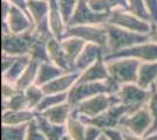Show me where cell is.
Returning a JSON list of instances; mask_svg holds the SVG:
<instances>
[{"instance_id": "cell-41", "label": "cell", "mask_w": 157, "mask_h": 140, "mask_svg": "<svg viewBox=\"0 0 157 140\" xmlns=\"http://www.w3.org/2000/svg\"><path fill=\"white\" fill-rule=\"evenodd\" d=\"M103 133L107 135V138L109 140H125L124 135H123V131H122L120 127L105 130Z\"/></svg>"}, {"instance_id": "cell-43", "label": "cell", "mask_w": 157, "mask_h": 140, "mask_svg": "<svg viewBox=\"0 0 157 140\" xmlns=\"http://www.w3.org/2000/svg\"><path fill=\"white\" fill-rule=\"evenodd\" d=\"M122 131H123V135H124L125 140H145V138H144V137H140V135H136V134H134V133H130V132L124 131V130H122Z\"/></svg>"}, {"instance_id": "cell-20", "label": "cell", "mask_w": 157, "mask_h": 140, "mask_svg": "<svg viewBox=\"0 0 157 140\" xmlns=\"http://www.w3.org/2000/svg\"><path fill=\"white\" fill-rule=\"evenodd\" d=\"M47 47H48V55H49L51 62L54 63L55 66L60 67L61 69H63L67 73H71L72 69H71L69 63L67 61L65 50H63L62 45H61V40H58L55 38H51L48 40Z\"/></svg>"}, {"instance_id": "cell-30", "label": "cell", "mask_w": 157, "mask_h": 140, "mask_svg": "<svg viewBox=\"0 0 157 140\" xmlns=\"http://www.w3.org/2000/svg\"><path fill=\"white\" fill-rule=\"evenodd\" d=\"M28 124L22 125H2L1 140H26Z\"/></svg>"}, {"instance_id": "cell-28", "label": "cell", "mask_w": 157, "mask_h": 140, "mask_svg": "<svg viewBox=\"0 0 157 140\" xmlns=\"http://www.w3.org/2000/svg\"><path fill=\"white\" fill-rule=\"evenodd\" d=\"M29 62H31V57H29V55L19 56L7 71L1 74L2 81L15 84V82H17L18 78L21 76V74L25 71V69L27 68V66L29 64Z\"/></svg>"}, {"instance_id": "cell-4", "label": "cell", "mask_w": 157, "mask_h": 140, "mask_svg": "<svg viewBox=\"0 0 157 140\" xmlns=\"http://www.w3.org/2000/svg\"><path fill=\"white\" fill-rule=\"evenodd\" d=\"M108 25L124 28L131 32L151 35L154 31V23L148 20H144L137 15L132 14L128 9H117L109 14L107 21Z\"/></svg>"}, {"instance_id": "cell-27", "label": "cell", "mask_w": 157, "mask_h": 140, "mask_svg": "<svg viewBox=\"0 0 157 140\" xmlns=\"http://www.w3.org/2000/svg\"><path fill=\"white\" fill-rule=\"evenodd\" d=\"M34 33V32H33ZM34 41L31 47V50H29V57L31 60L36 61L39 63L42 62H51L49 60V55H48V40L46 38H42V36H38L34 34Z\"/></svg>"}, {"instance_id": "cell-8", "label": "cell", "mask_w": 157, "mask_h": 140, "mask_svg": "<svg viewBox=\"0 0 157 140\" xmlns=\"http://www.w3.org/2000/svg\"><path fill=\"white\" fill-rule=\"evenodd\" d=\"M120 104L116 93H100L94 97H90L88 99L81 102L76 107H74L78 114L83 117H96L102 112H105L107 109H109L113 105Z\"/></svg>"}, {"instance_id": "cell-7", "label": "cell", "mask_w": 157, "mask_h": 140, "mask_svg": "<svg viewBox=\"0 0 157 140\" xmlns=\"http://www.w3.org/2000/svg\"><path fill=\"white\" fill-rule=\"evenodd\" d=\"M65 36H75L87 43H96L102 46L107 52L108 33L105 25H78L67 26ZM63 36V38H65Z\"/></svg>"}, {"instance_id": "cell-40", "label": "cell", "mask_w": 157, "mask_h": 140, "mask_svg": "<svg viewBox=\"0 0 157 140\" xmlns=\"http://www.w3.org/2000/svg\"><path fill=\"white\" fill-rule=\"evenodd\" d=\"M18 57L19 56H13V55H10V54L2 53V56H1V74L7 71Z\"/></svg>"}, {"instance_id": "cell-34", "label": "cell", "mask_w": 157, "mask_h": 140, "mask_svg": "<svg viewBox=\"0 0 157 140\" xmlns=\"http://www.w3.org/2000/svg\"><path fill=\"white\" fill-rule=\"evenodd\" d=\"M127 1H128V11L129 12L142 18L144 20H148L151 22L150 15H149V12L147 9L144 0H127Z\"/></svg>"}, {"instance_id": "cell-24", "label": "cell", "mask_w": 157, "mask_h": 140, "mask_svg": "<svg viewBox=\"0 0 157 140\" xmlns=\"http://www.w3.org/2000/svg\"><path fill=\"white\" fill-rule=\"evenodd\" d=\"M86 128H87V124L81 119L78 111L75 109H73L72 113L66 124L67 135L69 138H72L73 140H85Z\"/></svg>"}, {"instance_id": "cell-29", "label": "cell", "mask_w": 157, "mask_h": 140, "mask_svg": "<svg viewBox=\"0 0 157 140\" xmlns=\"http://www.w3.org/2000/svg\"><path fill=\"white\" fill-rule=\"evenodd\" d=\"M39 62L31 60L29 64L25 69V71L21 74V76L15 82V87L19 91H25L28 87L35 84L36 76H38V70H39Z\"/></svg>"}, {"instance_id": "cell-14", "label": "cell", "mask_w": 157, "mask_h": 140, "mask_svg": "<svg viewBox=\"0 0 157 140\" xmlns=\"http://www.w3.org/2000/svg\"><path fill=\"white\" fill-rule=\"evenodd\" d=\"M105 49L96 43H86L85 48L82 49L81 54L75 61L74 71L81 73L88 67H90L93 63H95L100 59H103L105 56Z\"/></svg>"}, {"instance_id": "cell-10", "label": "cell", "mask_w": 157, "mask_h": 140, "mask_svg": "<svg viewBox=\"0 0 157 140\" xmlns=\"http://www.w3.org/2000/svg\"><path fill=\"white\" fill-rule=\"evenodd\" d=\"M116 95L120 104L127 105L135 111L147 105L150 97V89H143L137 83H127L118 88Z\"/></svg>"}, {"instance_id": "cell-44", "label": "cell", "mask_w": 157, "mask_h": 140, "mask_svg": "<svg viewBox=\"0 0 157 140\" xmlns=\"http://www.w3.org/2000/svg\"><path fill=\"white\" fill-rule=\"evenodd\" d=\"M151 40H154L155 42H157V25L156 26H154V31H152V33H151Z\"/></svg>"}, {"instance_id": "cell-12", "label": "cell", "mask_w": 157, "mask_h": 140, "mask_svg": "<svg viewBox=\"0 0 157 140\" xmlns=\"http://www.w3.org/2000/svg\"><path fill=\"white\" fill-rule=\"evenodd\" d=\"M117 57H128L135 59L141 62H149V61H157V42L154 40H149L147 42H142L135 46L120 50L116 53L108 54L105 56V60L117 59Z\"/></svg>"}, {"instance_id": "cell-1", "label": "cell", "mask_w": 157, "mask_h": 140, "mask_svg": "<svg viewBox=\"0 0 157 140\" xmlns=\"http://www.w3.org/2000/svg\"><path fill=\"white\" fill-rule=\"evenodd\" d=\"M109 71V82L116 88H120L127 83L137 82L138 68L141 61L128 57H117L105 60Z\"/></svg>"}, {"instance_id": "cell-26", "label": "cell", "mask_w": 157, "mask_h": 140, "mask_svg": "<svg viewBox=\"0 0 157 140\" xmlns=\"http://www.w3.org/2000/svg\"><path fill=\"white\" fill-rule=\"evenodd\" d=\"M88 4L95 12L108 15L117 9H128L127 0H88Z\"/></svg>"}, {"instance_id": "cell-45", "label": "cell", "mask_w": 157, "mask_h": 140, "mask_svg": "<svg viewBox=\"0 0 157 140\" xmlns=\"http://www.w3.org/2000/svg\"><path fill=\"white\" fill-rule=\"evenodd\" d=\"M144 138H145V140H157V131L149 134V135H147V137H144Z\"/></svg>"}, {"instance_id": "cell-11", "label": "cell", "mask_w": 157, "mask_h": 140, "mask_svg": "<svg viewBox=\"0 0 157 140\" xmlns=\"http://www.w3.org/2000/svg\"><path fill=\"white\" fill-rule=\"evenodd\" d=\"M34 29V23L26 9L20 7H11V11L5 20H2L1 31L2 34L7 33H26Z\"/></svg>"}, {"instance_id": "cell-9", "label": "cell", "mask_w": 157, "mask_h": 140, "mask_svg": "<svg viewBox=\"0 0 157 140\" xmlns=\"http://www.w3.org/2000/svg\"><path fill=\"white\" fill-rule=\"evenodd\" d=\"M33 31L26 33H7L1 36V48L2 53L13 56H25L29 55V50L34 41Z\"/></svg>"}, {"instance_id": "cell-36", "label": "cell", "mask_w": 157, "mask_h": 140, "mask_svg": "<svg viewBox=\"0 0 157 140\" xmlns=\"http://www.w3.org/2000/svg\"><path fill=\"white\" fill-rule=\"evenodd\" d=\"M26 140H48L46 135L39 130V127L36 125V121H35V118L28 124Z\"/></svg>"}, {"instance_id": "cell-3", "label": "cell", "mask_w": 157, "mask_h": 140, "mask_svg": "<svg viewBox=\"0 0 157 140\" xmlns=\"http://www.w3.org/2000/svg\"><path fill=\"white\" fill-rule=\"evenodd\" d=\"M118 88H116L109 81L103 82H85V83H76L74 87L68 91V99L67 102L73 107H76L85 99L94 97L100 93H116Z\"/></svg>"}, {"instance_id": "cell-47", "label": "cell", "mask_w": 157, "mask_h": 140, "mask_svg": "<svg viewBox=\"0 0 157 140\" xmlns=\"http://www.w3.org/2000/svg\"><path fill=\"white\" fill-rule=\"evenodd\" d=\"M61 140H73L72 138H69V137H68V135H67V134H66L65 137H63V138H62V139Z\"/></svg>"}, {"instance_id": "cell-25", "label": "cell", "mask_w": 157, "mask_h": 140, "mask_svg": "<svg viewBox=\"0 0 157 140\" xmlns=\"http://www.w3.org/2000/svg\"><path fill=\"white\" fill-rule=\"evenodd\" d=\"M65 73H67V71H65L63 69H61L58 66H55L52 62H42L39 64V70H38L35 84L39 87H44L45 84L55 80L56 77L63 75Z\"/></svg>"}, {"instance_id": "cell-23", "label": "cell", "mask_w": 157, "mask_h": 140, "mask_svg": "<svg viewBox=\"0 0 157 140\" xmlns=\"http://www.w3.org/2000/svg\"><path fill=\"white\" fill-rule=\"evenodd\" d=\"M74 107L68 103L65 102L62 104H59L56 106H53L51 109H47L44 112H41V114L46 118L47 120H49L53 124L56 125H66L67 120L69 118V116L72 113Z\"/></svg>"}, {"instance_id": "cell-5", "label": "cell", "mask_w": 157, "mask_h": 140, "mask_svg": "<svg viewBox=\"0 0 157 140\" xmlns=\"http://www.w3.org/2000/svg\"><path fill=\"white\" fill-rule=\"evenodd\" d=\"M154 117L147 105L122 117L118 127L140 137H145L152 126Z\"/></svg>"}, {"instance_id": "cell-21", "label": "cell", "mask_w": 157, "mask_h": 140, "mask_svg": "<svg viewBox=\"0 0 157 140\" xmlns=\"http://www.w3.org/2000/svg\"><path fill=\"white\" fill-rule=\"evenodd\" d=\"M35 118V111L26 109V110H6L1 113V124L2 125H22V124H29Z\"/></svg>"}, {"instance_id": "cell-46", "label": "cell", "mask_w": 157, "mask_h": 140, "mask_svg": "<svg viewBox=\"0 0 157 140\" xmlns=\"http://www.w3.org/2000/svg\"><path fill=\"white\" fill-rule=\"evenodd\" d=\"M98 140H109V139L107 138V135H105V133H102V135H101V137H100Z\"/></svg>"}, {"instance_id": "cell-37", "label": "cell", "mask_w": 157, "mask_h": 140, "mask_svg": "<svg viewBox=\"0 0 157 140\" xmlns=\"http://www.w3.org/2000/svg\"><path fill=\"white\" fill-rule=\"evenodd\" d=\"M19 92V90L17 89L15 84L13 83H8L2 81V84H1V96H2V100L8 99L10 97H12L13 95Z\"/></svg>"}, {"instance_id": "cell-22", "label": "cell", "mask_w": 157, "mask_h": 140, "mask_svg": "<svg viewBox=\"0 0 157 140\" xmlns=\"http://www.w3.org/2000/svg\"><path fill=\"white\" fill-rule=\"evenodd\" d=\"M157 80V61L141 62L138 68L137 83L143 89H150Z\"/></svg>"}, {"instance_id": "cell-15", "label": "cell", "mask_w": 157, "mask_h": 140, "mask_svg": "<svg viewBox=\"0 0 157 140\" xmlns=\"http://www.w3.org/2000/svg\"><path fill=\"white\" fill-rule=\"evenodd\" d=\"M49 4V11H48V25L49 29L52 32L53 38L62 40L65 36L67 23L62 16L61 9L56 0H48Z\"/></svg>"}, {"instance_id": "cell-35", "label": "cell", "mask_w": 157, "mask_h": 140, "mask_svg": "<svg viewBox=\"0 0 157 140\" xmlns=\"http://www.w3.org/2000/svg\"><path fill=\"white\" fill-rule=\"evenodd\" d=\"M56 1L59 4V7L61 9V13H62V16L65 19L66 23L68 25V22L72 18L73 12L78 5V0H56Z\"/></svg>"}, {"instance_id": "cell-31", "label": "cell", "mask_w": 157, "mask_h": 140, "mask_svg": "<svg viewBox=\"0 0 157 140\" xmlns=\"http://www.w3.org/2000/svg\"><path fill=\"white\" fill-rule=\"evenodd\" d=\"M68 99V92L63 93H49V95H45L44 99L41 100L39 106L35 109V112L41 113L47 109H51L53 106H56L59 104H62L67 102Z\"/></svg>"}, {"instance_id": "cell-13", "label": "cell", "mask_w": 157, "mask_h": 140, "mask_svg": "<svg viewBox=\"0 0 157 140\" xmlns=\"http://www.w3.org/2000/svg\"><path fill=\"white\" fill-rule=\"evenodd\" d=\"M108 14L98 13L89 6L88 0H78L72 14V18L67 26L78 25H105L108 21Z\"/></svg>"}, {"instance_id": "cell-18", "label": "cell", "mask_w": 157, "mask_h": 140, "mask_svg": "<svg viewBox=\"0 0 157 140\" xmlns=\"http://www.w3.org/2000/svg\"><path fill=\"white\" fill-rule=\"evenodd\" d=\"M35 121H36L39 130L46 135L48 140H61L67 134L66 125L53 124L49 120H47L41 113L35 112Z\"/></svg>"}, {"instance_id": "cell-2", "label": "cell", "mask_w": 157, "mask_h": 140, "mask_svg": "<svg viewBox=\"0 0 157 140\" xmlns=\"http://www.w3.org/2000/svg\"><path fill=\"white\" fill-rule=\"evenodd\" d=\"M105 28H107V33H108L107 54L105 55L116 53V52H120V50L130 48V47L135 46V45L151 40L150 35L131 32V31L114 26V25L105 23Z\"/></svg>"}, {"instance_id": "cell-6", "label": "cell", "mask_w": 157, "mask_h": 140, "mask_svg": "<svg viewBox=\"0 0 157 140\" xmlns=\"http://www.w3.org/2000/svg\"><path fill=\"white\" fill-rule=\"evenodd\" d=\"M134 110L131 107L123 105V104H116L113 105L109 109H107L105 112L98 114L96 117H83L80 114L81 119L85 121L88 125H94L101 128L102 131L108 130V128H116L120 125V121L122 119V117L127 113H130Z\"/></svg>"}, {"instance_id": "cell-17", "label": "cell", "mask_w": 157, "mask_h": 140, "mask_svg": "<svg viewBox=\"0 0 157 140\" xmlns=\"http://www.w3.org/2000/svg\"><path fill=\"white\" fill-rule=\"evenodd\" d=\"M109 80V71L107 68V63L103 59H100L90 67L85 69L80 73L78 80L76 83H85V82H103Z\"/></svg>"}, {"instance_id": "cell-32", "label": "cell", "mask_w": 157, "mask_h": 140, "mask_svg": "<svg viewBox=\"0 0 157 140\" xmlns=\"http://www.w3.org/2000/svg\"><path fill=\"white\" fill-rule=\"evenodd\" d=\"M26 109H28V104H27L26 96L24 91H19L12 97H10L8 99L2 100V111H6V110L19 111V110H26Z\"/></svg>"}, {"instance_id": "cell-42", "label": "cell", "mask_w": 157, "mask_h": 140, "mask_svg": "<svg viewBox=\"0 0 157 140\" xmlns=\"http://www.w3.org/2000/svg\"><path fill=\"white\" fill-rule=\"evenodd\" d=\"M10 4H12L13 6L20 7L22 9H26L27 11V4H28V0H6Z\"/></svg>"}, {"instance_id": "cell-19", "label": "cell", "mask_w": 157, "mask_h": 140, "mask_svg": "<svg viewBox=\"0 0 157 140\" xmlns=\"http://www.w3.org/2000/svg\"><path fill=\"white\" fill-rule=\"evenodd\" d=\"M86 43L87 42L78 39V38H75V36H65L61 40V45H62V48L65 50L66 57H67V61L69 63V67L72 69V71H74L75 61L78 57V55L81 54L82 49L85 48Z\"/></svg>"}, {"instance_id": "cell-33", "label": "cell", "mask_w": 157, "mask_h": 140, "mask_svg": "<svg viewBox=\"0 0 157 140\" xmlns=\"http://www.w3.org/2000/svg\"><path fill=\"white\" fill-rule=\"evenodd\" d=\"M24 92H25V96H26L28 109L33 110V111H35V109L39 106L41 100L44 99V97L46 95L44 92L42 88L36 85V84H33L31 87H28Z\"/></svg>"}, {"instance_id": "cell-39", "label": "cell", "mask_w": 157, "mask_h": 140, "mask_svg": "<svg viewBox=\"0 0 157 140\" xmlns=\"http://www.w3.org/2000/svg\"><path fill=\"white\" fill-rule=\"evenodd\" d=\"M147 9L150 15V20L154 26L157 25V0H144Z\"/></svg>"}, {"instance_id": "cell-48", "label": "cell", "mask_w": 157, "mask_h": 140, "mask_svg": "<svg viewBox=\"0 0 157 140\" xmlns=\"http://www.w3.org/2000/svg\"><path fill=\"white\" fill-rule=\"evenodd\" d=\"M154 85H155V87H157V80H156V82H155V84H154Z\"/></svg>"}, {"instance_id": "cell-16", "label": "cell", "mask_w": 157, "mask_h": 140, "mask_svg": "<svg viewBox=\"0 0 157 140\" xmlns=\"http://www.w3.org/2000/svg\"><path fill=\"white\" fill-rule=\"evenodd\" d=\"M80 73L76 71H71V73H65L59 77H56L55 80L51 81L49 83L45 84L42 88L44 92L46 95L49 93H63L68 92L72 89L78 80Z\"/></svg>"}, {"instance_id": "cell-38", "label": "cell", "mask_w": 157, "mask_h": 140, "mask_svg": "<svg viewBox=\"0 0 157 140\" xmlns=\"http://www.w3.org/2000/svg\"><path fill=\"white\" fill-rule=\"evenodd\" d=\"M103 133V131L98 126L94 125H88L87 124V128H86L85 140H98Z\"/></svg>"}]
</instances>
